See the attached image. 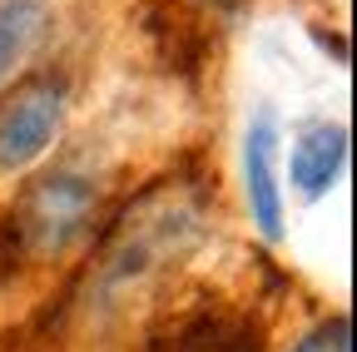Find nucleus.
I'll return each mask as SVG.
<instances>
[{"label": "nucleus", "mask_w": 357, "mask_h": 352, "mask_svg": "<svg viewBox=\"0 0 357 352\" xmlns=\"http://www.w3.org/2000/svg\"><path fill=\"white\" fill-rule=\"evenodd\" d=\"M89 218H95V189L79 174H45L10 208V224L30 253H60L89 229Z\"/></svg>", "instance_id": "obj_1"}, {"label": "nucleus", "mask_w": 357, "mask_h": 352, "mask_svg": "<svg viewBox=\"0 0 357 352\" xmlns=\"http://www.w3.org/2000/svg\"><path fill=\"white\" fill-rule=\"evenodd\" d=\"M65 119V84L55 75H30L0 95V174H20L50 149Z\"/></svg>", "instance_id": "obj_2"}, {"label": "nucleus", "mask_w": 357, "mask_h": 352, "mask_svg": "<svg viewBox=\"0 0 357 352\" xmlns=\"http://www.w3.org/2000/svg\"><path fill=\"white\" fill-rule=\"evenodd\" d=\"M144 35H149L154 55L164 60V70L199 79V70L208 60V35H204V20L194 10H184L178 0H149L144 6Z\"/></svg>", "instance_id": "obj_3"}, {"label": "nucleus", "mask_w": 357, "mask_h": 352, "mask_svg": "<svg viewBox=\"0 0 357 352\" xmlns=\"http://www.w3.org/2000/svg\"><path fill=\"white\" fill-rule=\"evenodd\" d=\"M243 169H248V208L263 238H283V194H278V174H273V119H258L248 129L243 144Z\"/></svg>", "instance_id": "obj_4"}, {"label": "nucleus", "mask_w": 357, "mask_h": 352, "mask_svg": "<svg viewBox=\"0 0 357 352\" xmlns=\"http://www.w3.org/2000/svg\"><path fill=\"white\" fill-rule=\"evenodd\" d=\"M342 159H347V129L342 124H312L293 149V184L307 199L328 194L333 179L342 174Z\"/></svg>", "instance_id": "obj_5"}, {"label": "nucleus", "mask_w": 357, "mask_h": 352, "mask_svg": "<svg viewBox=\"0 0 357 352\" xmlns=\"http://www.w3.org/2000/svg\"><path fill=\"white\" fill-rule=\"evenodd\" d=\"M50 0H0V84H6L45 40Z\"/></svg>", "instance_id": "obj_6"}, {"label": "nucleus", "mask_w": 357, "mask_h": 352, "mask_svg": "<svg viewBox=\"0 0 357 352\" xmlns=\"http://www.w3.org/2000/svg\"><path fill=\"white\" fill-rule=\"evenodd\" d=\"M298 352H352V342H347V318H333V323H323L318 332H307V337L298 342Z\"/></svg>", "instance_id": "obj_7"}, {"label": "nucleus", "mask_w": 357, "mask_h": 352, "mask_svg": "<svg viewBox=\"0 0 357 352\" xmlns=\"http://www.w3.org/2000/svg\"><path fill=\"white\" fill-rule=\"evenodd\" d=\"M218 6H238V0H218Z\"/></svg>", "instance_id": "obj_8"}]
</instances>
